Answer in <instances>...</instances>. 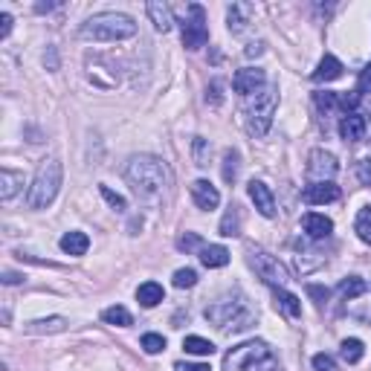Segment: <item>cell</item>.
<instances>
[{"instance_id": "6da1fadb", "label": "cell", "mask_w": 371, "mask_h": 371, "mask_svg": "<svg viewBox=\"0 0 371 371\" xmlns=\"http://www.w3.org/2000/svg\"><path fill=\"white\" fill-rule=\"evenodd\" d=\"M203 316L209 319L212 325H218L224 334H241L246 328L255 325V310L250 308L244 293H226L221 299H215L209 308L203 310Z\"/></svg>"}, {"instance_id": "7a4b0ae2", "label": "cell", "mask_w": 371, "mask_h": 371, "mask_svg": "<svg viewBox=\"0 0 371 371\" xmlns=\"http://www.w3.org/2000/svg\"><path fill=\"white\" fill-rule=\"evenodd\" d=\"M128 183L134 186L136 195L142 198H157L162 189L169 186V169L160 157H151V154H136L131 157L128 169H125Z\"/></svg>"}, {"instance_id": "3957f363", "label": "cell", "mask_w": 371, "mask_h": 371, "mask_svg": "<svg viewBox=\"0 0 371 371\" xmlns=\"http://www.w3.org/2000/svg\"><path fill=\"white\" fill-rule=\"evenodd\" d=\"M78 35L85 41H125L136 35V23L131 15H122V12H99L81 23Z\"/></svg>"}, {"instance_id": "277c9868", "label": "cell", "mask_w": 371, "mask_h": 371, "mask_svg": "<svg viewBox=\"0 0 371 371\" xmlns=\"http://www.w3.org/2000/svg\"><path fill=\"white\" fill-rule=\"evenodd\" d=\"M224 368L226 371H279V360L267 342L253 339L232 348L224 357Z\"/></svg>"}, {"instance_id": "5b68a950", "label": "cell", "mask_w": 371, "mask_h": 371, "mask_svg": "<svg viewBox=\"0 0 371 371\" xmlns=\"http://www.w3.org/2000/svg\"><path fill=\"white\" fill-rule=\"evenodd\" d=\"M61 177H64V169H61V162L56 157H50V160L41 162L35 177H32L30 195H26L30 209H47V206L56 200L59 189H61Z\"/></svg>"}, {"instance_id": "8992f818", "label": "cell", "mask_w": 371, "mask_h": 371, "mask_svg": "<svg viewBox=\"0 0 371 371\" xmlns=\"http://www.w3.org/2000/svg\"><path fill=\"white\" fill-rule=\"evenodd\" d=\"M276 107H279V87L276 85H267L261 93L250 96L246 99V131H250L255 140L267 136L270 125H273V116H276Z\"/></svg>"}, {"instance_id": "52a82bcc", "label": "cell", "mask_w": 371, "mask_h": 371, "mask_svg": "<svg viewBox=\"0 0 371 371\" xmlns=\"http://www.w3.org/2000/svg\"><path fill=\"white\" fill-rule=\"evenodd\" d=\"M246 258H250V267L255 270V276L264 284H270L273 290H276V287H284L287 282H290V276H287V270H284L282 261L276 255H270L267 250H261V246H250V250H246Z\"/></svg>"}, {"instance_id": "ba28073f", "label": "cell", "mask_w": 371, "mask_h": 371, "mask_svg": "<svg viewBox=\"0 0 371 371\" xmlns=\"http://www.w3.org/2000/svg\"><path fill=\"white\" fill-rule=\"evenodd\" d=\"M183 44H186V50H200V47L209 44L206 12H203V6H198V3L189 6V18L183 21Z\"/></svg>"}, {"instance_id": "9c48e42d", "label": "cell", "mask_w": 371, "mask_h": 371, "mask_svg": "<svg viewBox=\"0 0 371 371\" xmlns=\"http://www.w3.org/2000/svg\"><path fill=\"white\" fill-rule=\"evenodd\" d=\"M337 171H339V162H337V157L331 154V151L313 148L310 154H308V174H310V180H316V183H328Z\"/></svg>"}, {"instance_id": "30bf717a", "label": "cell", "mask_w": 371, "mask_h": 371, "mask_svg": "<svg viewBox=\"0 0 371 371\" xmlns=\"http://www.w3.org/2000/svg\"><path fill=\"white\" fill-rule=\"evenodd\" d=\"M232 87H235V93H241L244 99H250V96H255L267 87V76H264V70H258V67H244V70L232 76Z\"/></svg>"}, {"instance_id": "8fae6325", "label": "cell", "mask_w": 371, "mask_h": 371, "mask_svg": "<svg viewBox=\"0 0 371 371\" xmlns=\"http://www.w3.org/2000/svg\"><path fill=\"white\" fill-rule=\"evenodd\" d=\"M246 191H250V200L255 203V209L264 215V218H276V198H273V191L264 180H250V186H246Z\"/></svg>"}, {"instance_id": "7c38bea8", "label": "cell", "mask_w": 371, "mask_h": 371, "mask_svg": "<svg viewBox=\"0 0 371 371\" xmlns=\"http://www.w3.org/2000/svg\"><path fill=\"white\" fill-rule=\"evenodd\" d=\"M301 229H305L308 238L322 241V238H328L334 232V221H331V218H325V215H319V212H308V215H301Z\"/></svg>"}, {"instance_id": "4fadbf2b", "label": "cell", "mask_w": 371, "mask_h": 371, "mask_svg": "<svg viewBox=\"0 0 371 371\" xmlns=\"http://www.w3.org/2000/svg\"><path fill=\"white\" fill-rule=\"evenodd\" d=\"M368 131V122L363 114H346L339 119V136L346 142H363Z\"/></svg>"}, {"instance_id": "5bb4252c", "label": "cell", "mask_w": 371, "mask_h": 371, "mask_svg": "<svg viewBox=\"0 0 371 371\" xmlns=\"http://www.w3.org/2000/svg\"><path fill=\"white\" fill-rule=\"evenodd\" d=\"M301 200L310 203V206H322V203H334L339 200V186H334L331 180L328 183H310L301 191Z\"/></svg>"}, {"instance_id": "9a60e30c", "label": "cell", "mask_w": 371, "mask_h": 371, "mask_svg": "<svg viewBox=\"0 0 371 371\" xmlns=\"http://www.w3.org/2000/svg\"><path fill=\"white\" fill-rule=\"evenodd\" d=\"M191 198H195L198 209L212 212V209H218V203H221V191H218L209 180H195L191 183Z\"/></svg>"}, {"instance_id": "2e32d148", "label": "cell", "mask_w": 371, "mask_h": 371, "mask_svg": "<svg viewBox=\"0 0 371 371\" xmlns=\"http://www.w3.org/2000/svg\"><path fill=\"white\" fill-rule=\"evenodd\" d=\"M253 23V6L250 3H232L226 6V26L232 35H241Z\"/></svg>"}, {"instance_id": "e0dca14e", "label": "cell", "mask_w": 371, "mask_h": 371, "mask_svg": "<svg viewBox=\"0 0 371 371\" xmlns=\"http://www.w3.org/2000/svg\"><path fill=\"white\" fill-rule=\"evenodd\" d=\"M273 296H276V308L287 316V319H299V316H301V301H299L296 293L284 290V287H276V290H273Z\"/></svg>"}, {"instance_id": "ac0fdd59", "label": "cell", "mask_w": 371, "mask_h": 371, "mask_svg": "<svg viewBox=\"0 0 371 371\" xmlns=\"http://www.w3.org/2000/svg\"><path fill=\"white\" fill-rule=\"evenodd\" d=\"M342 76V61L337 59V56H325L322 61H319V67L313 70V81L316 85H328V81H337Z\"/></svg>"}, {"instance_id": "d6986e66", "label": "cell", "mask_w": 371, "mask_h": 371, "mask_svg": "<svg viewBox=\"0 0 371 371\" xmlns=\"http://www.w3.org/2000/svg\"><path fill=\"white\" fill-rule=\"evenodd\" d=\"M200 261L203 267L218 270V267H226L229 264V250L221 244H209V246H200Z\"/></svg>"}, {"instance_id": "ffe728a7", "label": "cell", "mask_w": 371, "mask_h": 371, "mask_svg": "<svg viewBox=\"0 0 371 371\" xmlns=\"http://www.w3.org/2000/svg\"><path fill=\"white\" fill-rule=\"evenodd\" d=\"M21 189H23V174L21 171H12V169L0 171V200H12Z\"/></svg>"}, {"instance_id": "44dd1931", "label": "cell", "mask_w": 371, "mask_h": 371, "mask_svg": "<svg viewBox=\"0 0 371 371\" xmlns=\"http://www.w3.org/2000/svg\"><path fill=\"white\" fill-rule=\"evenodd\" d=\"M148 9V18H151V23H154V30L157 32H169L171 26H174V18H171V9L166 6V3H148L145 6Z\"/></svg>"}, {"instance_id": "7402d4cb", "label": "cell", "mask_w": 371, "mask_h": 371, "mask_svg": "<svg viewBox=\"0 0 371 371\" xmlns=\"http://www.w3.org/2000/svg\"><path fill=\"white\" fill-rule=\"evenodd\" d=\"M162 299H166V290H162V284H157V282H145L136 287V301H140L142 308H154Z\"/></svg>"}, {"instance_id": "603a6c76", "label": "cell", "mask_w": 371, "mask_h": 371, "mask_svg": "<svg viewBox=\"0 0 371 371\" xmlns=\"http://www.w3.org/2000/svg\"><path fill=\"white\" fill-rule=\"evenodd\" d=\"M26 334H61L67 331V319L64 316H50V319H35L23 328Z\"/></svg>"}, {"instance_id": "cb8c5ba5", "label": "cell", "mask_w": 371, "mask_h": 371, "mask_svg": "<svg viewBox=\"0 0 371 371\" xmlns=\"http://www.w3.org/2000/svg\"><path fill=\"white\" fill-rule=\"evenodd\" d=\"M61 250H64L67 255H85V253L90 250V238L85 235V232L73 229V232H67V235L61 238Z\"/></svg>"}, {"instance_id": "d4e9b609", "label": "cell", "mask_w": 371, "mask_h": 371, "mask_svg": "<svg viewBox=\"0 0 371 371\" xmlns=\"http://www.w3.org/2000/svg\"><path fill=\"white\" fill-rule=\"evenodd\" d=\"M368 290V284L360 279V276H348V279H342L339 282V287H337V293H339V299L342 301H351V299H357V296H363Z\"/></svg>"}, {"instance_id": "484cf974", "label": "cell", "mask_w": 371, "mask_h": 371, "mask_svg": "<svg viewBox=\"0 0 371 371\" xmlns=\"http://www.w3.org/2000/svg\"><path fill=\"white\" fill-rule=\"evenodd\" d=\"M191 160H195L198 169H206L212 160V142L206 140V136H195L191 140Z\"/></svg>"}, {"instance_id": "4316f807", "label": "cell", "mask_w": 371, "mask_h": 371, "mask_svg": "<svg viewBox=\"0 0 371 371\" xmlns=\"http://www.w3.org/2000/svg\"><path fill=\"white\" fill-rule=\"evenodd\" d=\"M221 235L224 238L241 235V209H238V206H229V209H226L224 221H221Z\"/></svg>"}, {"instance_id": "83f0119b", "label": "cell", "mask_w": 371, "mask_h": 371, "mask_svg": "<svg viewBox=\"0 0 371 371\" xmlns=\"http://www.w3.org/2000/svg\"><path fill=\"white\" fill-rule=\"evenodd\" d=\"M238 169H241L238 151H235V148H226V151H224V180H226L229 186L238 180Z\"/></svg>"}, {"instance_id": "f1b7e54d", "label": "cell", "mask_w": 371, "mask_h": 371, "mask_svg": "<svg viewBox=\"0 0 371 371\" xmlns=\"http://www.w3.org/2000/svg\"><path fill=\"white\" fill-rule=\"evenodd\" d=\"M102 319L107 322V325H116V328H128L134 319H131V313L122 308V305H111V308H105L102 310Z\"/></svg>"}, {"instance_id": "f546056e", "label": "cell", "mask_w": 371, "mask_h": 371, "mask_svg": "<svg viewBox=\"0 0 371 371\" xmlns=\"http://www.w3.org/2000/svg\"><path fill=\"white\" fill-rule=\"evenodd\" d=\"M183 351L195 354V357H209V354H215V346L209 339H203V337H186L183 339Z\"/></svg>"}, {"instance_id": "4dcf8cb0", "label": "cell", "mask_w": 371, "mask_h": 371, "mask_svg": "<svg viewBox=\"0 0 371 371\" xmlns=\"http://www.w3.org/2000/svg\"><path fill=\"white\" fill-rule=\"evenodd\" d=\"M354 232L360 235V241H363V244H368V246H371V206H365V209L357 212Z\"/></svg>"}, {"instance_id": "1f68e13d", "label": "cell", "mask_w": 371, "mask_h": 371, "mask_svg": "<svg viewBox=\"0 0 371 371\" xmlns=\"http://www.w3.org/2000/svg\"><path fill=\"white\" fill-rule=\"evenodd\" d=\"M342 360H346V363H360L363 360V354H365V348H363V342L360 339H342Z\"/></svg>"}, {"instance_id": "d6a6232c", "label": "cell", "mask_w": 371, "mask_h": 371, "mask_svg": "<svg viewBox=\"0 0 371 371\" xmlns=\"http://www.w3.org/2000/svg\"><path fill=\"white\" fill-rule=\"evenodd\" d=\"M313 102H316V107H319L322 114H331V111H337L339 107V96L337 93H313Z\"/></svg>"}, {"instance_id": "836d02e7", "label": "cell", "mask_w": 371, "mask_h": 371, "mask_svg": "<svg viewBox=\"0 0 371 371\" xmlns=\"http://www.w3.org/2000/svg\"><path fill=\"white\" fill-rule=\"evenodd\" d=\"M224 81L221 78H212L209 81V87H206V102H209L212 107H221L224 105Z\"/></svg>"}, {"instance_id": "e575fe53", "label": "cell", "mask_w": 371, "mask_h": 371, "mask_svg": "<svg viewBox=\"0 0 371 371\" xmlns=\"http://www.w3.org/2000/svg\"><path fill=\"white\" fill-rule=\"evenodd\" d=\"M198 284V273L191 267H183L174 273V287H180V290H186V287H195Z\"/></svg>"}, {"instance_id": "d590c367", "label": "cell", "mask_w": 371, "mask_h": 371, "mask_svg": "<svg viewBox=\"0 0 371 371\" xmlns=\"http://www.w3.org/2000/svg\"><path fill=\"white\" fill-rule=\"evenodd\" d=\"M142 348H145V354H160L162 348H166V337H160V334H145V337H142Z\"/></svg>"}, {"instance_id": "8d00e7d4", "label": "cell", "mask_w": 371, "mask_h": 371, "mask_svg": "<svg viewBox=\"0 0 371 371\" xmlns=\"http://www.w3.org/2000/svg\"><path fill=\"white\" fill-rule=\"evenodd\" d=\"M99 191H102V198H105L107 203H111L116 212H125V209H128V200L122 198V195H116V191H111L107 186H99Z\"/></svg>"}, {"instance_id": "74e56055", "label": "cell", "mask_w": 371, "mask_h": 371, "mask_svg": "<svg viewBox=\"0 0 371 371\" xmlns=\"http://www.w3.org/2000/svg\"><path fill=\"white\" fill-rule=\"evenodd\" d=\"M313 368L316 371H339V365H337V360L331 354H316L313 357Z\"/></svg>"}, {"instance_id": "f35d334b", "label": "cell", "mask_w": 371, "mask_h": 371, "mask_svg": "<svg viewBox=\"0 0 371 371\" xmlns=\"http://www.w3.org/2000/svg\"><path fill=\"white\" fill-rule=\"evenodd\" d=\"M357 180H360L363 186H371V157L357 162Z\"/></svg>"}, {"instance_id": "ab89813d", "label": "cell", "mask_w": 371, "mask_h": 371, "mask_svg": "<svg viewBox=\"0 0 371 371\" xmlns=\"http://www.w3.org/2000/svg\"><path fill=\"white\" fill-rule=\"evenodd\" d=\"M357 93H371V64H365L360 70V78H357Z\"/></svg>"}, {"instance_id": "60d3db41", "label": "cell", "mask_w": 371, "mask_h": 371, "mask_svg": "<svg viewBox=\"0 0 371 371\" xmlns=\"http://www.w3.org/2000/svg\"><path fill=\"white\" fill-rule=\"evenodd\" d=\"M177 246H180V250H198L200 246V235H195V232H186V235H180L177 238Z\"/></svg>"}, {"instance_id": "b9f144b4", "label": "cell", "mask_w": 371, "mask_h": 371, "mask_svg": "<svg viewBox=\"0 0 371 371\" xmlns=\"http://www.w3.org/2000/svg\"><path fill=\"white\" fill-rule=\"evenodd\" d=\"M174 368H177V371H212L206 363H177Z\"/></svg>"}, {"instance_id": "7bdbcfd3", "label": "cell", "mask_w": 371, "mask_h": 371, "mask_svg": "<svg viewBox=\"0 0 371 371\" xmlns=\"http://www.w3.org/2000/svg\"><path fill=\"white\" fill-rule=\"evenodd\" d=\"M9 32H12V15L3 12V15H0V38H6Z\"/></svg>"}, {"instance_id": "ee69618b", "label": "cell", "mask_w": 371, "mask_h": 371, "mask_svg": "<svg viewBox=\"0 0 371 371\" xmlns=\"http://www.w3.org/2000/svg\"><path fill=\"white\" fill-rule=\"evenodd\" d=\"M244 52H246V59H258L261 52H264V44H261V41H258V44H250V47H246Z\"/></svg>"}, {"instance_id": "f6af8a7d", "label": "cell", "mask_w": 371, "mask_h": 371, "mask_svg": "<svg viewBox=\"0 0 371 371\" xmlns=\"http://www.w3.org/2000/svg\"><path fill=\"white\" fill-rule=\"evenodd\" d=\"M308 293H310L313 299H319V301H325V299H328V290H322V287H316V284H310V287H308Z\"/></svg>"}, {"instance_id": "bcb514c9", "label": "cell", "mask_w": 371, "mask_h": 371, "mask_svg": "<svg viewBox=\"0 0 371 371\" xmlns=\"http://www.w3.org/2000/svg\"><path fill=\"white\" fill-rule=\"evenodd\" d=\"M23 276H18V273H12V270H6L3 273V284H18Z\"/></svg>"}, {"instance_id": "7dc6e473", "label": "cell", "mask_w": 371, "mask_h": 371, "mask_svg": "<svg viewBox=\"0 0 371 371\" xmlns=\"http://www.w3.org/2000/svg\"><path fill=\"white\" fill-rule=\"evenodd\" d=\"M61 3H38L35 6V12H50V9H59Z\"/></svg>"}, {"instance_id": "c3c4849f", "label": "cell", "mask_w": 371, "mask_h": 371, "mask_svg": "<svg viewBox=\"0 0 371 371\" xmlns=\"http://www.w3.org/2000/svg\"><path fill=\"white\" fill-rule=\"evenodd\" d=\"M50 70H59V59H56V50H50Z\"/></svg>"}]
</instances>
